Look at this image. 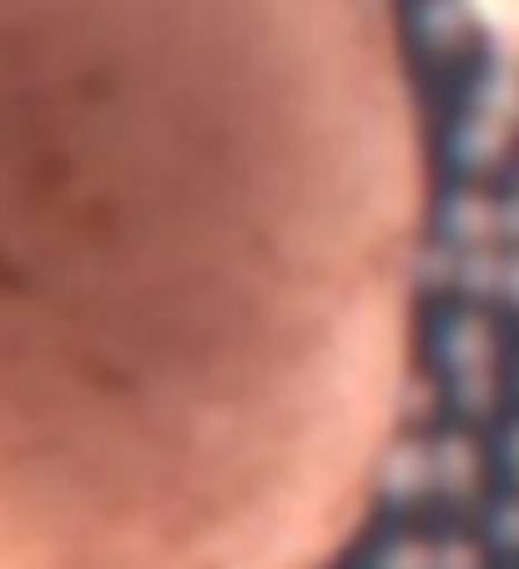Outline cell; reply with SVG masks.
Here are the masks:
<instances>
[{
    "label": "cell",
    "instance_id": "obj_1",
    "mask_svg": "<svg viewBox=\"0 0 519 569\" xmlns=\"http://www.w3.org/2000/svg\"><path fill=\"white\" fill-rule=\"evenodd\" d=\"M423 227L389 0H0V569H333Z\"/></svg>",
    "mask_w": 519,
    "mask_h": 569
},
{
    "label": "cell",
    "instance_id": "obj_2",
    "mask_svg": "<svg viewBox=\"0 0 519 569\" xmlns=\"http://www.w3.org/2000/svg\"><path fill=\"white\" fill-rule=\"evenodd\" d=\"M469 11H475L509 51H519V0H469Z\"/></svg>",
    "mask_w": 519,
    "mask_h": 569
}]
</instances>
